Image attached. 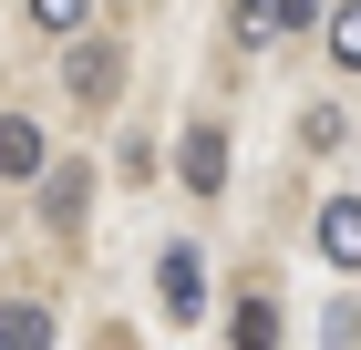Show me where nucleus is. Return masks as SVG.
Returning <instances> with one entry per match:
<instances>
[{
  "label": "nucleus",
  "instance_id": "1",
  "mask_svg": "<svg viewBox=\"0 0 361 350\" xmlns=\"http://www.w3.org/2000/svg\"><path fill=\"white\" fill-rule=\"evenodd\" d=\"M155 299H166V320H196V309H207V247L176 237L166 258H155Z\"/></svg>",
  "mask_w": 361,
  "mask_h": 350
},
{
  "label": "nucleus",
  "instance_id": "2",
  "mask_svg": "<svg viewBox=\"0 0 361 350\" xmlns=\"http://www.w3.org/2000/svg\"><path fill=\"white\" fill-rule=\"evenodd\" d=\"M176 186L186 196H227V135L217 124H196V135L176 144Z\"/></svg>",
  "mask_w": 361,
  "mask_h": 350
},
{
  "label": "nucleus",
  "instance_id": "3",
  "mask_svg": "<svg viewBox=\"0 0 361 350\" xmlns=\"http://www.w3.org/2000/svg\"><path fill=\"white\" fill-rule=\"evenodd\" d=\"M62 82H73V104H114V82H124V52H114V42H73Z\"/></svg>",
  "mask_w": 361,
  "mask_h": 350
},
{
  "label": "nucleus",
  "instance_id": "4",
  "mask_svg": "<svg viewBox=\"0 0 361 350\" xmlns=\"http://www.w3.org/2000/svg\"><path fill=\"white\" fill-rule=\"evenodd\" d=\"M320 258L331 268H361V196H331L320 206Z\"/></svg>",
  "mask_w": 361,
  "mask_h": 350
},
{
  "label": "nucleus",
  "instance_id": "5",
  "mask_svg": "<svg viewBox=\"0 0 361 350\" xmlns=\"http://www.w3.org/2000/svg\"><path fill=\"white\" fill-rule=\"evenodd\" d=\"M0 175H42V124L31 113H0Z\"/></svg>",
  "mask_w": 361,
  "mask_h": 350
},
{
  "label": "nucleus",
  "instance_id": "6",
  "mask_svg": "<svg viewBox=\"0 0 361 350\" xmlns=\"http://www.w3.org/2000/svg\"><path fill=\"white\" fill-rule=\"evenodd\" d=\"M42 175H52V227H83V196H93V165H42Z\"/></svg>",
  "mask_w": 361,
  "mask_h": 350
},
{
  "label": "nucleus",
  "instance_id": "7",
  "mask_svg": "<svg viewBox=\"0 0 361 350\" xmlns=\"http://www.w3.org/2000/svg\"><path fill=\"white\" fill-rule=\"evenodd\" d=\"M227 350H279V309L269 299H238L227 309Z\"/></svg>",
  "mask_w": 361,
  "mask_h": 350
},
{
  "label": "nucleus",
  "instance_id": "8",
  "mask_svg": "<svg viewBox=\"0 0 361 350\" xmlns=\"http://www.w3.org/2000/svg\"><path fill=\"white\" fill-rule=\"evenodd\" d=\"M0 350H52V309L11 299V309H0Z\"/></svg>",
  "mask_w": 361,
  "mask_h": 350
},
{
  "label": "nucleus",
  "instance_id": "9",
  "mask_svg": "<svg viewBox=\"0 0 361 350\" xmlns=\"http://www.w3.org/2000/svg\"><path fill=\"white\" fill-rule=\"evenodd\" d=\"M320 21H331V62L361 73V0H341V11H320Z\"/></svg>",
  "mask_w": 361,
  "mask_h": 350
},
{
  "label": "nucleus",
  "instance_id": "10",
  "mask_svg": "<svg viewBox=\"0 0 361 350\" xmlns=\"http://www.w3.org/2000/svg\"><path fill=\"white\" fill-rule=\"evenodd\" d=\"M341 135H351V124H341V104H310V113H300V144H310V155H331Z\"/></svg>",
  "mask_w": 361,
  "mask_h": 350
},
{
  "label": "nucleus",
  "instance_id": "11",
  "mask_svg": "<svg viewBox=\"0 0 361 350\" xmlns=\"http://www.w3.org/2000/svg\"><path fill=\"white\" fill-rule=\"evenodd\" d=\"M31 21H42V31H83L93 0H31Z\"/></svg>",
  "mask_w": 361,
  "mask_h": 350
},
{
  "label": "nucleus",
  "instance_id": "12",
  "mask_svg": "<svg viewBox=\"0 0 361 350\" xmlns=\"http://www.w3.org/2000/svg\"><path fill=\"white\" fill-rule=\"evenodd\" d=\"M269 21H279V31H310V21H320V0H269Z\"/></svg>",
  "mask_w": 361,
  "mask_h": 350
},
{
  "label": "nucleus",
  "instance_id": "13",
  "mask_svg": "<svg viewBox=\"0 0 361 350\" xmlns=\"http://www.w3.org/2000/svg\"><path fill=\"white\" fill-rule=\"evenodd\" d=\"M331 350H361V309H331Z\"/></svg>",
  "mask_w": 361,
  "mask_h": 350
}]
</instances>
